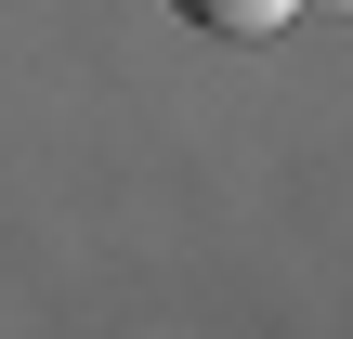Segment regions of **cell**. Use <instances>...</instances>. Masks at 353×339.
Listing matches in <instances>:
<instances>
[{"label":"cell","mask_w":353,"mask_h":339,"mask_svg":"<svg viewBox=\"0 0 353 339\" xmlns=\"http://www.w3.org/2000/svg\"><path fill=\"white\" fill-rule=\"evenodd\" d=\"M170 13H183V26H210V39H275L301 0H170Z\"/></svg>","instance_id":"obj_1"},{"label":"cell","mask_w":353,"mask_h":339,"mask_svg":"<svg viewBox=\"0 0 353 339\" xmlns=\"http://www.w3.org/2000/svg\"><path fill=\"white\" fill-rule=\"evenodd\" d=\"M327 13H353V0H327Z\"/></svg>","instance_id":"obj_2"}]
</instances>
